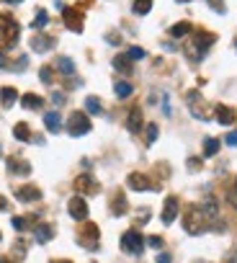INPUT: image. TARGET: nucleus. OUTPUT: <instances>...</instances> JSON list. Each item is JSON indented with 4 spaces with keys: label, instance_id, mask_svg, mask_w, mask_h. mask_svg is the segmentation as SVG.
I'll list each match as a JSON object with an SVG mask.
<instances>
[{
    "label": "nucleus",
    "instance_id": "3c124183",
    "mask_svg": "<svg viewBox=\"0 0 237 263\" xmlns=\"http://www.w3.org/2000/svg\"><path fill=\"white\" fill-rule=\"evenodd\" d=\"M178 3H188V0H178Z\"/></svg>",
    "mask_w": 237,
    "mask_h": 263
},
{
    "label": "nucleus",
    "instance_id": "ea45409f",
    "mask_svg": "<svg viewBox=\"0 0 237 263\" xmlns=\"http://www.w3.org/2000/svg\"><path fill=\"white\" fill-rule=\"evenodd\" d=\"M188 168H191V170H199V168H201V160H196V158H191V160H188Z\"/></svg>",
    "mask_w": 237,
    "mask_h": 263
},
{
    "label": "nucleus",
    "instance_id": "de8ad7c7",
    "mask_svg": "<svg viewBox=\"0 0 237 263\" xmlns=\"http://www.w3.org/2000/svg\"><path fill=\"white\" fill-rule=\"evenodd\" d=\"M227 263H237V258H230V261H227Z\"/></svg>",
    "mask_w": 237,
    "mask_h": 263
},
{
    "label": "nucleus",
    "instance_id": "6e6552de",
    "mask_svg": "<svg viewBox=\"0 0 237 263\" xmlns=\"http://www.w3.org/2000/svg\"><path fill=\"white\" fill-rule=\"evenodd\" d=\"M186 101H188V106H191V114H194L196 119H209V116H212L209 111H206V103H204V98H201L199 90H191L188 96H186Z\"/></svg>",
    "mask_w": 237,
    "mask_h": 263
},
{
    "label": "nucleus",
    "instance_id": "37998d69",
    "mask_svg": "<svg viewBox=\"0 0 237 263\" xmlns=\"http://www.w3.org/2000/svg\"><path fill=\"white\" fill-rule=\"evenodd\" d=\"M157 263H170V256H168V253H160V258H157Z\"/></svg>",
    "mask_w": 237,
    "mask_h": 263
},
{
    "label": "nucleus",
    "instance_id": "9b49d317",
    "mask_svg": "<svg viewBox=\"0 0 237 263\" xmlns=\"http://www.w3.org/2000/svg\"><path fill=\"white\" fill-rule=\"evenodd\" d=\"M67 212H70L72 220H85V217H88L85 199H83V196H72V199L67 201Z\"/></svg>",
    "mask_w": 237,
    "mask_h": 263
},
{
    "label": "nucleus",
    "instance_id": "a18cd8bd",
    "mask_svg": "<svg viewBox=\"0 0 237 263\" xmlns=\"http://www.w3.org/2000/svg\"><path fill=\"white\" fill-rule=\"evenodd\" d=\"M0 263H13L10 258H0Z\"/></svg>",
    "mask_w": 237,
    "mask_h": 263
},
{
    "label": "nucleus",
    "instance_id": "79ce46f5",
    "mask_svg": "<svg viewBox=\"0 0 237 263\" xmlns=\"http://www.w3.org/2000/svg\"><path fill=\"white\" fill-rule=\"evenodd\" d=\"M0 67H10V62H8V57L0 52Z\"/></svg>",
    "mask_w": 237,
    "mask_h": 263
},
{
    "label": "nucleus",
    "instance_id": "4c0bfd02",
    "mask_svg": "<svg viewBox=\"0 0 237 263\" xmlns=\"http://www.w3.org/2000/svg\"><path fill=\"white\" fill-rule=\"evenodd\" d=\"M230 201H232V207H237V181H235L232 191H230Z\"/></svg>",
    "mask_w": 237,
    "mask_h": 263
},
{
    "label": "nucleus",
    "instance_id": "09e8293b",
    "mask_svg": "<svg viewBox=\"0 0 237 263\" xmlns=\"http://www.w3.org/2000/svg\"><path fill=\"white\" fill-rule=\"evenodd\" d=\"M54 263H70V261H54Z\"/></svg>",
    "mask_w": 237,
    "mask_h": 263
},
{
    "label": "nucleus",
    "instance_id": "dca6fc26",
    "mask_svg": "<svg viewBox=\"0 0 237 263\" xmlns=\"http://www.w3.org/2000/svg\"><path fill=\"white\" fill-rule=\"evenodd\" d=\"M214 116H217V121L222 124V127H230V124L235 121V111H232L230 106H225V103H219L214 108Z\"/></svg>",
    "mask_w": 237,
    "mask_h": 263
},
{
    "label": "nucleus",
    "instance_id": "423d86ee",
    "mask_svg": "<svg viewBox=\"0 0 237 263\" xmlns=\"http://www.w3.org/2000/svg\"><path fill=\"white\" fill-rule=\"evenodd\" d=\"M78 243H80L83 248H88V251H96V248H98V225L88 222V225L80 230V238H78Z\"/></svg>",
    "mask_w": 237,
    "mask_h": 263
},
{
    "label": "nucleus",
    "instance_id": "7c9ffc66",
    "mask_svg": "<svg viewBox=\"0 0 237 263\" xmlns=\"http://www.w3.org/2000/svg\"><path fill=\"white\" fill-rule=\"evenodd\" d=\"M134 13L137 15H144V13H150V8H152V0H134Z\"/></svg>",
    "mask_w": 237,
    "mask_h": 263
},
{
    "label": "nucleus",
    "instance_id": "f3484780",
    "mask_svg": "<svg viewBox=\"0 0 237 263\" xmlns=\"http://www.w3.org/2000/svg\"><path fill=\"white\" fill-rule=\"evenodd\" d=\"M126 129L131 134H139L142 132V111H139V108H131V114L126 116Z\"/></svg>",
    "mask_w": 237,
    "mask_h": 263
},
{
    "label": "nucleus",
    "instance_id": "c756f323",
    "mask_svg": "<svg viewBox=\"0 0 237 263\" xmlns=\"http://www.w3.org/2000/svg\"><path fill=\"white\" fill-rule=\"evenodd\" d=\"M114 88H116V96H118V98H129L131 93H134V88H131L129 83H124V80H118Z\"/></svg>",
    "mask_w": 237,
    "mask_h": 263
},
{
    "label": "nucleus",
    "instance_id": "a19ab883",
    "mask_svg": "<svg viewBox=\"0 0 237 263\" xmlns=\"http://www.w3.org/2000/svg\"><path fill=\"white\" fill-rule=\"evenodd\" d=\"M52 101L59 106V103H65V96H62V93H52Z\"/></svg>",
    "mask_w": 237,
    "mask_h": 263
},
{
    "label": "nucleus",
    "instance_id": "2f4dec72",
    "mask_svg": "<svg viewBox=\"0 0 237 263\" xmlns=\"http://www.w3.org/2000/svg\"><path fill=\"white\" fill-rule=\"evenodd\" d=\"M47 21H49L47 10H39V13H36V18H34V23H31V28H41V26H47Z\"/></svg>",
    "mask_w": 237,
    "mask_h": 263
},
{
    "label": "nucleus",
    "instance_id": "8fccbe9b",
    "mask_svg": "<svg viewBox=\"0 0 237 263\" xmlns=\"http://www.w3.org/2000/svg\"><path fill=\"white\" fill-rule=\"evenodd\" d=\"M235 49H237V36H235Z\"/></svg>",
    "mask_w": 237,
    "mask_h": 263
},
{
    "label": "nucleus",
    "instance_id": "412c9836",
    "mask_svg": "<svg viewBox=\"0 0 237 263\" xmlns=\"http://www.w3.org/2000/svg\"><path fill=\"white\" fill-rule=\"evenodd\" d=\"M44 124H47L49 132H59V127H62V116H59V111H47L44 114Z\"/></svg>",
    "mask_w": 237,
    "mask_h": 263
},
{
    "label": "nucleus",
    "instance_id": "5701e85b",
    "mask_svg": "<svg viewBox=\"0 0 237 263\" xmlns=\"http://www.w3.org/2000/svg\"><path fill=\"white\" fill-rule=\"evenodd\" d=\"M13 137L16 139H21V142H31V129H28V124H23V121H18L16 127H13Z\"/></svg>",
    "mask_w": 237,
    "mask_h": 263
},
{
    "label": "nucleus",
    "instance_id": "cd10ccee",
    "mask_svg": "<svg viewBox=\"0 0 237 263\" xmlns=\"http://www.w3.org/2000/svg\"><path fill=\"white\" fill-rule=\"evenodd\" d=\"M85 108H88L91 114H103V103H101L98 96H88V98H85Z\"/></svg>",
    "mask_w": 237,
    "mask_h": 263
},
{
    "label": "nucleus",
    "instance_id": "393cba45",
    "mask_svg": "<svg viewBox=\"0 0 237 263\" xmlns=\"http://www.w3.org/2000/svg\"><path fill=\"white\" fill-rule=\"evenodd\" d=\"M114 67H116L118 72H131V59H129V54H116V57H114Z\"/></svg>",
    "mask_w": 237,
    "mask_h": 263
},
{
    "label": "nucleus",
    "instance_id": "c03bdc74",
    "mask_svg": "<svg viewBox=\"0 0 237 263\" xmlns=\"http://www.w3.org/2000/svg\"><path fill=\"white\" fill-rule=\"evenodd\" d=\"M106 41H111V44H118V34H109V36H106Z\"/></svg>",
    "mask_w": 237,
    "mask_h": 263
},
{
    "label": "nucleus",
    "instance_id": "6ab92c4d",
    "mask_svg": "<svg viewBox=\"0 0 237 263\" xmlns=\"http://www.w3.org/2000/svg\"><path fill=\"white\" fill-rule=\"evenodd\" d=\"M36 220H39L36 214H31V217H13V227H16L18 232H26L28 227H36Z\"/></svg>",
    "mask_w": 237,
    "mask_h": 263
},
{
    "label": "nucleus",
    "instance_id": "aec40b11",
    "mask_svg": "<svg viewBox=\"0 0 237 263\" xmlns=\"http://www.w3.org/2000/svg\"><path fill=\"white\" fill-rule=\"evenodd\" d=\"M34 235H36V243H49L52 235H54V227L52 225H36L34 227Z\"/></svg>",
    "mask_w": 237,
    "mask_h": 263
},
{
    "label": "nucleus",
    "instance_id": "a211bd4d",
    "mask_svg": "<svg viewBox=\"0 0 237 263\" xmlns=\"http://www.w3.org/2000/svg\"><path fill=\"white\" fill-rule=\"evenodd\" d=\"M126 199H124V194H114V199H111V214L114 217H124L126 214Z\"/></svg>",
    "mask_w": 237,
    "mask_h": 263
},
{
    "label": "nucleus",
    "instance_id": "2eb2a0df",
    "mask_svg": "<svg viewBox=\"0 0 237 263\" xmlns=\"http://www.w3.org/2000/svg\"><path fill=\"white\" fill-rule=\"evenodd\" d=\"M54 44H57V39H54V36H47V34H36V36L31 39V49H34V52H49Z\"/></svg>",
    "mask_w": 237,
    "mask_h": 263
},
{
    "label": "nucleus",
    "instance_id": "0eeeda50",
    "mask_svg": "<svg viewBox=\"0 0 237 263\" xmlns=\"http://www.w3.org/2000/svg\"><path fill=\"white\" fill-rule=\"evenodd\" d=\"M126 186H129L131 191H150V189H157V183H152V178L147 176V173H129Z\"/></svg>",
    "mask_w": 237,
    "mask_h": 263
},
{
    "label": "nucleus",
    "instance_id": "c85d7f7f",
    "mask_svg": "<svg viewBox=\"0 0 237 263\" xmlns=\"http://www.w3.org/2000/svg\"><path fill=\"white\" fill-rule=\"evenodd\" d=\"M191 31V23L188 21H178L173 28H170V36H175V39H181V36H186Z\"/></svg>",
    "mask_w": 237,
    "mask_h": 263
},
{
    "label": "nucleus",
    "instance_id": "e433bc0d",
    "mask_svg": "<svg viewBox=\"0 0 237 263\" xmlns=\"http://www.w3.org/2000/svg\"><path fill=\"white\" fill-rule=\"evenodd\" d=\"M227 145L230 147H237V132H230L227 134Z\"/></svg>",
    "mask_w": 237,
    "mask_h": 263
},
{
    "label": "nucleus",
    "instance_id": "9d476101",
    "mask_svg": "<svg viewBox=\"0 0 237 263\" xmlns=\"http://www.w3.org/2000/svg\"><path fill=\"white\" fill-rule=\"evenodd\" d=\"M75 191L78 194H98V181L91 173H83L75 178Z\"/></svg>",
    "mask_w": 237,
    "mask_h": 263
},
{
    "label": "nucleus",
    "instance_id": "49530a36",
    "mask_svg": "<svg viewBox=\"0 0 237 263\" xmlns=\"http://www.w3.org/2000/svg\"><path fill=\"white\" fill-rule=\"evenodd\" d=\"M5 3H21V0H5Z\"/></svg>",
    "mask_w": 237,
    "mask_h": 263
},
{
    "label": "nucleus",
    "instance_id": "39448f33",
    "mask_svg": "<svg viewBox=\"0 0 237 263\" xmlns=\"http://www.w3.org/2000/svg\"><path fill=\"white\" fill-rule=\"evenodd\" d=\"M121 248H124L126 253H131V256H139L144 251V238L139 235L137 230H129V232H124V235H121Z\"/></svg>",
    "mask_w": 237,
    "mask_h": 263
},
{
    "label": "nucleus",
    "instance_id": "473e14b6",
    "mask_svg": "<svg viewBox=\"0 0 237 263\" xmlns=\"http://www.w3.org/2000/svg\"><path fill=\"white\" fill-rule=\"evenodd\" d=\"M155 139H157V124H147V142H155Z\"/></svg>",
    "mask_w": 237,
    "mask_h": 263
},
{
    "label": "nucleus",
    "instance_id": "b1692460",
    "mask_svg": "<svg viewBox=\"0 0 237 263\" xmlns=\"http://www.w3.org/2000/svg\"><path fill=\"white\" fill-rule=\"evenodd\" d=\"M21 106L23 108H41L44 106V98L36 96V93H26V96L21 98Z\"/></svg>",
    "mask_w": 237,
    "mask_h": 263
},
{
    "label": "nucleus",
    "instance_id": "f03ea898",
    "mask_svg": "<svg viewBox=\"0 0 237 263\" xmlns=\"http://www.w3.org/2000/svg\"><path fill=\"white\" fill-rule=\"evenodd\" d=\"M18 41V23L13 15L0 13V46H13Z\"/></svg>",
    "mask_w": 237,
    "mask_h": 263
},
{
    "label": "nucleus",
    "instance_id": "ddd939ff",
    "mask_svg": "<svg viewBox=\"0 0 237 263\" xmlns=\"http://www.w3.org/2000/svg\"><path fill=\"white\" fill-rule=\"evenodd\" d=\"M217 41L214 34H209V31H194V49H199L201 54L209 49V46Z\"/></svg>",
    "mask_w": 237,
    "mask_h": 263
},
{
    "label": "nucleus",
    "instance_id": "7ed1b4c3",
    "mask_svg": "<svg viewBox=\"0 0 237 263\" xmlns=\"http://www.w3.org/2000/svg\"><path fill=\"white\" fill-rule=\"evenodd\" d=\"M57 8L62 10V21L70 31H75V34H80L83 31V5H62L57 3Z\"/></svg>",
    "mask_w": 237,
    "mask_h": 263
},
{
    "label": "nucleus",
    "instance_id": "f704fd0d",
    "mask_svg": "<svg viewBox=\"0 0 237 263\" xmlns=\"http://www.w3.org/2000/svg\"><path fill=\"white\" fill-rule=\"evenodd\" d=\"M126 54H129V59H142V57H144V49H139V46H131Z\"/></svg>",
    "mask_w": 237,
    "mask_h": 263
},
{
    "label": "nucleus",
    "instance_id": "c9c22d12",
    "mask_svg": "<svg viewBox=\"0 0 237 263\" xmlns=\"http://www.w3.org/2000/svg\"><path fill=\"white\" fill-rule=\"evenodd\" d=\"M39 77H41V83H52V67H41Z\"/></svg>",
    "mask_w": 237,
    "mask_h": 263
},
{
    "label": "nucleus",
    "instance_id": "f8f14e48",
    "mask_svg": "<svg viewBox=\"0 0 237 263\" xmlns=\"http://www.w3.org/2000/svg\"><path fill=\"white\" fill-rule=\"evenodd\" d=\"M178 209H181V201H178V196H168V199H165V207H162V222H165V225H173V220L178 217Z\"/></svg>",
    "mask_w": 237,
    "mask_h": 263
},
{
    "label": "nucleus",
    "instance_id": "58836bf2",
    "mask_svg": "<svg viewBox=\"0 0 237 263\" xmlns=\"http://www.w3.org/2000/svg\"><path fill=\"white\" fill-rule=\"evenodd\" d=\"M147 243H150V248H162V238H150Z\"/></svg>",
    "mask_w": 237,
    "mask_h": 263
},
{
    "label": "nucleus",
    "instance_id": "72a5a7b5",
    "mask_svg": "<svg viewBox=\"0 0 237 263\" xmlns=\"http://www.w3.org/2000/svg\"><path fill=\"white\" fill-rule=\"evenodd\" d=\"M206 3H209L217 13H225V10H227V8H225V0H206Z\"/></svg>",
    "mask_w": 237,
    "mask_h": 263
},
{
    "label": "nucleus",
    "instance_id": "4468645a",
    "mask_svg": "<svg viewBox=\"0 0 237 263\" xmlns=\"http://www.w3.org/2000/svg\"><path fill=\"white\" fill-rule=\"evenodd\" d=\"M16 199L23 201V204H31V201H39L41 199V191L36 189V186H21V189L16 191Z\"/></svg>",
    "mask_w": 237,
    "mask_h": 263
},
{
    "label": "nucleus",
    "instance_id": "bb28decb",
    "mask_svg": "<svg viewBox=\"0 0 237 263\" xmlns=\"http://www.w3.org/2000/svg\"><path fill=\"white\" fill-rule=\"evenodd\" d=\"M57 67H59V72H62V75H72V72H75V62H72L70 57H59L57 59Z\"/></svg>",
    "mask_w": 237,
    "mask_h": 263
},
{
    "label": "nucleus",
    "instance_id": "1a4fd4ad",
    "mask_svg": "<svg viewBox=\"0 0 237 263\" xmlns=\"http://www.w3.org/2000/svg\"><path fill=\"white\" fill-rule=\"evenodd\" d=\"M5 168L10 176H28L31 173V165H28V160L18 158V155H10V158L5 160Z\"/></svg>",
    "mask_w": 237,
    "mask_h": 263
},
{
    "label": "nucleus",
    "instance_id": "4be33fe9",
    "mask_svg": "<svg viewBox=\"0 0 237 263\" xmlns=\"http://www.w3.org/2000/svg\"><path fill=\"white\" fill-rule=\"evenodd\" d=\"M16 98H18V93H16V88H10V85H5V88H0V101H3V106H5V108H10L13 103H16Z\"/></svg>",
    "mask_w": 237,
    "mask_h": 263
},
{
    "label": "nucleus",
    "instance_id": "f257e3e1",
    "mask_svg": "<svg viewBox=\"0 0 237 263\" xmlns=\"http://www.w3.org/2000/svg\"><path fill=\"white\" fill-rule=\"evenodd\" d=\"M183 230L188 232V235H201L204 230H209V220H206V214L201 207L191 204L183 214Z\"/></svg>",
    "mask_w": 237,
    "mask_h": 263
},
{
    "label": "nucleus",
    "instance_id": "a878e982",
    "mask_svg": "<svg viewBox=\"0 0 237 263\" xmlns=\"http://www.w3.org/2000/svg\"><path fill=\"white\" fill-rule=\"evenodd\" d=\"M217 152H219V139L206 137V139H204V158H214Z\"/></svg>",
    "mask_w": 237,
    "mask_h": 263
},
{
    "label": "nucleus",
    "instance_id": "20e7f679",
    "mask_svg": "<svg viewBox=\"0 0 237 263\" xmlns=\"http://www.w3.org/2000/svg\"><path fill=\"white\" fill-rule=\"evenodd\" d=\"M67 132H70L72 137L88 134V132H91V119H88L83 111H72L70 119H67Z\"/></svg>",
    "mask_w": 237,
    "mask_h": 263
}]
</instances>
